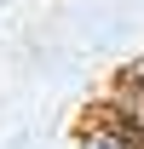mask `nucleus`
I'll return each instance as SVG.
<instances>
[{
  "instance_id": "f257e3e1",
  "label": "nucleus",
  "mask_w": 144,
  "mask_h": 149,
  "mask_svg": "<svg viewBox=\"0 0 144 149\" xmlns=\"http://www.w3.org/2000/svg\"><path fill=\"white\" fill-rule=\"evenodd\" d=\"M75 149H144V132L127 126V120H115V115H98V120L81 132Z\"/></svg>"
}]
</instances>
